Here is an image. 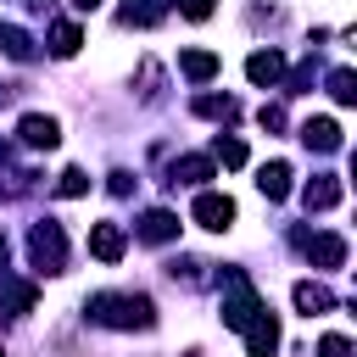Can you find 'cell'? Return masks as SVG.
Segmentation results:
<instances>
[{"label":"cell","instance_id":"obj_1","mask_svg":"<svg viewBox=\"0 0 357 357\" xmlns=\"http://www.w3.org/2000/svg\"><path fill=\"white\" fill-rule=\"evenodd\" d=\"M84 318L106 329H156V301L145 290H95L84 301Z\"/></svg>","mask_w":357,"mask_h":357},{"label":"cell","instance_id":"obj_2","mask_svg":"<svg viewBox=\"0 0 357 357\" xmlns=\"http://www.w3.org/2000/svg\"><path fill=\"white\" fill-rule=\"evenodd\" d=\"M218 284H223V324H229V329H245V324L268 307V301L257 296V284L245 279V268H223Z\"/></svg>","mask_w":357,"mask_h":357},{"label":"cell","instance_id":"obj_3","mask_svg":"<svg viewBox=\"0 0 357 357\" xmlns=\"http://www.w3.org/2000/svg\"><path fill=\"white\" fill-rule=\"evenodd\" d=\"M28 257H33L39 273H67V234H61L56 218H39L28 229Z\"/></svg>","mask_w":357,"mask_h":357},{"label":"cell","instance_id":"obj_4","mask_svg":"<svg viewBox=\"0 0 357 357\" xmlns=\"http://www.w3.org/2000/svg\"><path fill=\"white\" fill-rule=\"evenodd\" d=\"M290 245H296L312 268H340V262H346V240H340V234H307V229H290Z\"/></svg>","mask_w":357,"mask_h":357},{"label":"cell","instance_id":"obj_5","mask_svg":"<svg viewBox=\"0 0 357 357\" xmlns=\"http://www.w3.org/2000/svg\"><path fill=\"white\" fill-rule=\"evenodd\" d=\"M190 218H195L201 229L223 234V229L234 223V201H229V195H218V190H201V195H195V206H190Z\"/></svg>","mask_w":357,"mask_h":357},{"label":"cell","instance_id":"obj_6","mask_svg":"<svg viewBox=\"0 0 357 357\" xmlns=\"http://www.w3.org/2000/svg\"><path fill=\"white\" fill-rule=\"evenodd\" d=\"M17 139L33 145V151H56V145H61V123L45 117V112H28V117L17 123Z\"/></svg>","mask_w":357,"mask_h":357},{"label":"cell","instance_id":"obj_7","mask_svg":"<svg viewBox=\"0 0 357 357\" xmlns=\"http://www.w3.org/2000/svg\"><path fill=\"white\" fill-rule=\"evenodd\" d=\"M240 335H245V357H273V351H279V324H273V312H268V307H262Z\"/></svg>","mask_w":357,"mask_h":357},{"label":"cell","instance_id":"obj_8","mask_svg":"<svg viewBox=\"0 0 357 357\" xmlns=\"http://www.w3.org/2000/svg\"><path fill=\"white\" fill-rule=\"evenodd\" d=\"M245 78H251L257 89H273V84L284 78V56H279L273 45H268V50H251V56H245Z\"/></svg>","mask_w":357,"mask_h":357},{"label":"cell","instance_id":"obj_9","mask_svg":"<svg viewBox=\"0 0 357 357\" xmlns=\"http://www.w3.org/2000/svg\"><path fill=\"white\" fill-rule=\"evenodd\" d=\"M134 234H139L145 245H167V240H178V218H173L167 206H151V212L134 223Z\"/></svg>","mask_w":357,"mask_h":357},{"label":"cell","instance_id":"obj_10","mask_svg":"<svg viewBox=\"0 0 357 357\" xmlns=\"http://www.w3.org/2000/svg\"><path fill=\"white\" fill-rule=\"evenodd\" d=\"M301 145L318 151V156L340 151V123H335V117H307V123H301Z\"/></svg>","mask_w":357,"mask_h":357},{"label":"cell","instance_id":"obj_11","mask_svg":"<svg viewBox=\"0 0 357 357\" xmlns=\"http://www.w3.org/2000/svg\"><path fill=\"white\" fill-rule=\"evenodd\" d=\"M340 178L335 173H312L307 178V190H301V201H307V212H329V206H340Z\"/></svg>","mask_w":357,"mask_h":357},{"label":"cell","instance_id":"obj_12","mask_svg":"<svg viewBox=\"0 0 357 357\" xmlns=\"http://www.w3.org/2000/svg\"><path fill=\"white\" fill-rule=\"evenodd\" d=\"M128 251V234H123V223H95L89 229V257H100V262H117Z\"/></svg>","mask_w":357,"mask_h":357},{"label":"cell","instance_id":"obj_13","mask_svg":"<svg viewBox=\"0 0 357 357\" xmlns=\"http://www.w3.org/2000/svg\"><path fill=\"white\" fill-rule=\"evenodd\" d=\"M33 284L28 279H0V318L11 324V318H22V312H33Z\"/></svg>","mask_w":357,"mask_h":357},{"label":"cell","instance_id":"obj_14","mask_svg":"<svg viewBox=\"0 0 357 357\" xmlns=\"http://www.w3.org/2000/svg\"><path fill=\"white\" fill-rule=\"evenodd\" d=\"M212 167H218L212 156H178V162L167 167V184H173V190H178V184H190V190H195V184H206V178H212Z\"/></svg>","mask_w":357,"mask_h":357},{"label":"cell","instance_id":"obj_15","mask_svg":"<svg viewBox=\"0 0 357 357\" xmlns=\"http://www.w3.org/2000/svg\"><path fill=\"white\" fill-rule=\"evenodd\" d=\"M290 296H296V307H301L307 318H318V312H335V290H329V284H318V279H301Z\"/></svg>","mask_w":357,"mask_h":357},{"label":"cell","instance_id":"obj_16","mask_svg":"<svg viewBox=\"0 0 357 357\" xmlns=\"http://www.w3.org/2000/svg\"><path fill=\"white\" fill-rule=\"evenodd\" d=\"M257 190H262L268 201H284V195H290V162H262V167H257Z\"/></svg>","mask_w":357,"mask_h":357},{"label":"cell","instance_id":"obj_17","mask_svg":"<svg viewBox=\"0 0 357 357\" xmlns=\"http://www.w3.org/2000/svg\"><path fill=\"white\" fill-rule=\"evenodd\" d=\"M178 73H184L190 84H212V78H218V56H212V50H184V56H178Z\"/></svg>","mask_w":357,"mask_h":357},{"label":"cell","instance_id":"obj_18","mask_svg":"<svg viewBox=\"0 0 357 357\" xmlns=\"http://www.w3.org/2000/svg\"><path fill=\"white\" fill-rule=\"evenodd\" d=\"M195 117L234 123V117H240V100H234V95H195Z\"/></svg>","mask_w":357,"mask_h":357},{"label":"cell","instance_id":"obj_19","mask_svg":"<svg viewBox=\"0 0 357 357\" xmlns=\"http://www.w3.org/2000/svg\"><path fill=\"white\" fill-rule=\"evenodd\" d=\"M167 6H173V0H128V6H123V22H128V28H151V22L167 17Z\"/></svg>","mask_w":357,"mask_h":357},{"label":"cell","instance_id":"obj_20","mask_svg":"<svg viewBox=\"0 0 357 357\" xmlns=\"http://www.w3.org/2000/svg\"><path fill=\"white\" fill-rule=\"evenodd\" d=\"M78 45H84V33H78V22H50V56H78Z\"/></svg>","mask_w":357,"mask_h":357},{"label":"cell","instance_id":"obj_21","mask_svg":"<svg viewBox=\"0 0 357 357\" xmlns=\"http://www.w3.org/2000/svg\"><path fill=\"white\" fill-rule=\"evenodd\" d=\"M0 50H6L11 61H33V39H28L17 22H0Z\"/></svg>","mask_w":357,"mask_h":357},{"label":"cell","instance_id":"obj_22","mask_svg":"<svg viewBox=\"0 0 357 357\" xmlns=\"http://www.w3.org/2000/svg\"><path fill=\"white\" fill-rule=\"evenodd\" d=\"M212 162H223V167H245V145H240L234 134H218V139H212Z\"/></svg>","mask_w":357,"mask_h":357},{"label":"cell","instance_id":"obj_23","mask_svg":"<svg viewBox=\"0 0 357 357\" xmlns=\"http://www.w3.org/2000/svg\"><path fill=\"white\" fill-rule=\"evenodd\" d=\"M329 95H335L340 106H351V100H357V73H351V67H335V73H329Z\"/></svg>","mask_w":357,"mask_h":357},{"label":"cell","instance_id":"obj_24","mask_svg":"<svg viewBox=\"0 0 357 357\" xmlns=\"http://www.w3.org/2000/svg\"><path fill=\"white\" fill-rule=\"evenodd\" d=\"M201 268H206V262H195V257H173V262H167V279H173V284H201V279H206Z\"/></svg>","mask_w":357,"mask_h":357},{"label":"cell","instance_id":"obj_25","mask_svg":"<svg viewBox=\"0 0 357 357\" xmlns=\"http://www.w3.org/2000/svg\"><path fill=\"white\" fill-rule=\"evenodd\" d=\"M84 190H89V173H84V167H67V173L56 178V195H61V201H73V195H84Z\"/></svg>","mask_w":357,"mask_h":357},{"label":"cell","instance_id":"obj_26","mask_svg":"<svg viewBox=\"0 0 357 357\" xmlns=\"http://www.w3.org/2000/svg\"><path fill=\"white\" fill-rule=\"evenodd\" d=\"M156 95H162V67L139 61V100H156Z\"/></svg>","mask_w":357,"mask_h":357},{"label":"cell","instance_id":"obj_27","mask_svg":"<svg viewBox=\"0 0 357 357\" xmlns=\"http://www.w3.org/2000/svg\"><path fill=\"white\" fill-rule=\"evenodd\" d=\"M134 184H139V178H134L128 167H117V173H106V190H112V195H134Z\"/></svg>","mask_w":357,"mask_h":357},{"label":"cell","instance_id":"obj_28","mask_svg":"<svg viewBox=\"0 0 357 357\" xmlns=\"http://www.w3.org/2000/svg\"><path fill=\"white\" fill-rule=\"evenodd\" d=\"M318 357H351V340L346 335H324L318 340Z\"/></svg>","mask_w":357,"mask_h":357},{"label":"cell","instance_id":"obj_29","mask_svg":"<svg viewBox=\"0 0 357 357\" xmlns=\"http://www.w3.org/2000/svg\"><path fill=\"white\" fill-rule=\"evenodd\" d=\"M173 6H178V11H184V17H190V22H206V17H212V6H218V0H173Z\"/></svg>","mask_w":357,"mask_h":357},{"label":"cell","instance_id":"obj_30","mask_svg":"<svg viewBox=\"0 0 357 357\" xmlns=\"http://www.w3.org/2000/svg\"><path fill=\"white\" fill-rule=\"evenodd\" d=\"M257 123H262V128H284V106H262Z\"/></svg>","mask_w":357,"mask_h":357},{"label":"cell","instance_id":"obj_31","mask_svg":"<svg viewBox=\"0 0 357 357\" xmlns=\"http://www.w3.org/2000/svg\"><path fill=\"white\" fill-rule=\"evenodd\" d=\"M307 84H312V61H301V67H296V73H290V89H296V95H301V89H307Z\"/></svg>","mask_w":357,"mask_h":357},{"label":"cell","instance_id":"obj_32","mask_svg":"<svg viewBox=\"0 0 357 357\" xmlns=\"http://www.w3.org/2000/svg\"><path fill=\"white\" fill-rule=\"evenodd\" d=\"M95 6H100V0H73V11H95Z\"/></svg>","mask_w":357,"mask_h":357},{"label":"cell","instance_id":"obj_33","mask_svg":"<svg viewBox=\"0 0 357 357\" xmlns=\"http://www.w3.org/2000/svg\"><path fill=\"white\" fill-rule=\"evenodd\" d=\"M6 257H11V245H6V240H0V279H6Z\"/></svg>","mask_w":357,"mask_h":357},{"label":"cell","instance_id":"obj_34","mask_svg":"<svg viewBox=\"0 0 357 357\" xmlns=\"http://www.w3.org/2000/svg\"><path fill=\"white\" fill-rule=\"evenodd\" d=\"M6 162H11V145H6V139H0V167H6Z\"/></svg>","mask_w":357,"mask_h":357},{"label":"cell","instance_id":"obj_35","mask_svg":"<svg viewBox=\"0 0 357 357\" xmlns=\"http://www.w3.org/2000/svg\"><path fill=\"white\" fill-rule=\"evenodd\" d=\"M184 357H206V351H201V346H190V351H184Z\"/></svg>","mask_w":357,"mask_h":357},{"label":"cell","instance_id":"obj_36","mask_svg":"<svg viewBox=\"0 0 357 357\" xmlns=\"http://www.w3.org/2000/svg\"><path fill=\"white\" fill-rule=\"evenodd\" d=\"M0 357H6V346H0Z\"/></svg>","mask_w":357,"mask_h":357},{"label":"cell","instance_id":"obj_37","mask_svg":"<svg viewBox=\"0 0 357 357\" xmlns=\"http://www.w3.org/2000/svg\"><path fill=\"white\" fill-rule=\"evenodd\" d=\"M28 6H39V0H28Z\"/></svg>","mask_w":357,"mask_h":357}]
</instances>
